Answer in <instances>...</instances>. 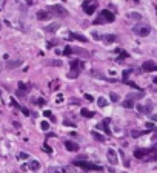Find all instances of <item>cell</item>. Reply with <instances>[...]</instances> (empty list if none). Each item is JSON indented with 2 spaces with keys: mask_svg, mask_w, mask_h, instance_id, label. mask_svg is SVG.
<instances>
[{
  "mask_svg": "<svg viewBox=\"0 0 157 173\" xmlns=\"http://www.w3.org/2000/svg\"><path fill=\"white\" fill-rule=\"evenodd\" d=\"M68 77H70V79H77V77H79V71L71 70V71H70V74H68Z\"/></svg>",
  "mask_w": 157,
  "mask_h": 173,
  "instance_id": "d6986e66",
  "label": "cell"
},
{
  "mask_svg": "<svg viewBox=\"0 0 157 173\" xmlns=\"http://www.w3.org/2000/svg\"><path fill=\"white\" fill-rule=\"evenodd\" d=\"M92 37H94L95 40H100V39H102V37H100V34H99V33H92Z\"/></svg>",
  "mask_w": 157,
  "mask_h": 173,
  "instance_id": "e575fe53",
  "label": "cell"
},
{
  "mask_svg": "<svg viewBox=\"0 0 157 173\" xmlns=\"http://www.w3.org/2000/svg\"><path fill=\"white\" fill-rule=\"evenodd\" d=\"M29 170H32V172H37L39 169H40V162L39 161H29Z\"/></svg>",
  "mask_w": 157,
  "mask_h": 173,
  "instance_id": "4fadbf2b",
  "label": "cell"
},
{
  "mask_svg": "<svg viewBox=\"0 0 157 173\" xmlns=\"http://www.w3.org/2000/svg\"><path fill=\"white\" fill-rule=\"evenodd\" d=\"M129 17H131V19H135V20H140V14H135V12H131V14H129Z\"/></svg>",
  "mask_w": 157,
  "mask_h": 173,
  "instance_id": "4316f807",
  "label": "cell"
},
{
  "mask_svg": "<svg viewBox=\"0 0 157 173\" xmlns=\"http://www.w3.org/2000/svg\"><path fill=\"white\" fill-rule=\"evenodd\" d=\"M110 22H114V14L108 9H103L102 12H99L97 19L94 20V25H102V23H110Z\"/></svg>",
  "mask_w": 157,
  "mask_h": 173,
  "instance_id": "6da1fadb",
  "label": "cell"
},
{
  "mask_svg": "<svg viewBox=\"0 0 157 173\" xmlns=\"http://www.w3.org/2000/svg\"><path fill=\"white\" fill-rule=\"evenodd\" d=\"M72 53L79 54V56H83V57H88V56H90V54H88L86 51H83L82 48H72Z\"/></svg>",
  "mask_w": 157,
  "mask_h": 173,
  "instance_id": "9a60e30c",
  "label": "cell"
},
{
  "mask_svg": "<svg viewBox=\"0 0 157 173\" xmlns=\"http://www.w3.org/2000/svg\"><path fill=\"white\" fill-rule=\"evenodd\" d=\"M56 102H57V104H62V102H63V96H62V94H59V96H57V99H56Z\"/></svg>",
  "mask_w": 157,
  "mask_h": 173,
  "instance_id": "1f68e13d",
  "label": "cell"
},
{
  "mask_svg": "<svg viewBox=\"0 0 157 173\" xmlns=\"http://www.w3.org/2000/svg\"><path fill=\"white\" fill-rule=\"evenodd\" d=\"M59 88V80H54L51 84V90H57Z\"/></svg>",
  "mask_w": 157,
  "mask_h": 173,
  "instance_id": "484cf974",
  "label": "cell"
},
{
  "mask_svg": "<svg viewBox=\"0 0 157 173\" xmlns=\"http://www.w3.org/2000/svg\"><path fill=\"white\" fill-rule=\"evenodd\" d=\"M0 96H2V91H0Z\"/></svg>",
  "mask_w": 157,
  "mask_h": 173,
  "instance_id": "ab89813d",
  "label": "cell"
},
{
  "mask_svg": "<svg viewBox=\"0 0 157 173\" xmlns=\"http://www.w3.org/2000/svg\"><path fill=\"white\" fill-rule=\"evenodd\" d=\"M110 98H111L113 102H117V101H119V96L115 94V93H110Z\"/></svg>",
  "mask_w": 157,
  "mask_h": 173,
  "instance_id": "cb8c5ba5",
  "label": "cell"
},
{
  "mask_svg": "<svg viewBox=\"0 0 157 173\" xmlns=\"http://www.w3.org/2000/svg\"><path fill=\"white\" fill-rule=\"evenodd\" d=\"M106 158H108V161H110V164L111 165H117V162H119V158H117V153L113 150V148H110L106 151Z\"/></svg>",
  "mask_w": 157,
  "mask_h": 173,
  "instance_id": "8992f818",
  "label": "cell"
},
{
  "mask_svg": "<svg viewBox=\"0 0 157 173\" xmlns=\"http://www.w3.org/2000/svg\"><path fill=\"white\" fill-rule=\"evenodd\" d=\"M70 39H77V40H80V42H86V37L82 36V34H77V33H71Z\"/></svg>",
  "mask_w": 157,
  "mask_h": 173,
  "instance_id": "7c38bea8",
  "label": "cell"
},
{
  "mask_svg": "<svg viewBox=\"0 0 157 173\" xmlns=\"http://www.w3.org/2000/svg\"><path fill=\"white\" fill-rule=\"evenodd\" d=\"M123 107H126V108H131V107H133V99H126V101L123 102Z\"/></svg>",
  "mask_w": 157,
  "mask_h": 173,
  "instance_id": "7402d4cb",
  "label": "cell"
},
{
  "mask_svg": "<svg viewBox=\"0 0 157 173\" xmlns=\"http://www.w3.org/2000/svg\"><path fill=\"white\" fill-rule=\"evenodd\" d=\"M20 111H22L25 116H29V111H28V110H26V108H22V107H20Z\"/></svg>",
  "mask_w": 157,
  "mask_h": 173,
  "instance_id": "836d02e7",
  "label": "cell"
},
{
  "mask_svg": "<svg viewBox=\"0 0 157 173\" xmlns=\"http://www.w3.org/2000/svg\"><path fill=\"white\" fill-rule=\"evenodd\" d=\"M3 70V65H2V62H0V71H2Z\"/></svg>",
  "mask_w": 157,
  "mask_h": 173,
  "instance_id": "74e56055",
  "label": "cell"
},
{
  "mask_svg": "<svg viewBox=\"0 0 157 173\" xmlns=\"http://www.w3.org/2000/svg\"><path fill=\"white\" fill-rule=\"evenodd\" d=\"M128 76H129V71H125V73H123V77L126 79V77H128Z\"/></svg>",
  "mask_w": 157,
  "mask_h": 173,
  "instance_id": "8d00e7d4",
  "label": "cell"
},
{
  "mask_svg": "<svg viewBox=\"0 0 157 173\" xmlns=\"http://www.w3.org/2000/svg\"><path fill=\"white\" fill-rule=\"evenodd\" d=\"M134 33L139 34V36H142V37H145V36H148V34L151 33V26L149 25H135L134 26Z\"/></svg>",
  "mask_w": 157,
  "mask_h": 173,
  "instance_id": "3957f363",
  "label": "cell"
},
{
  "mask_svg": "<svg viewBox=\"0 0 157 173\" xmlns=\"http://www.w3.org/2000/svg\"><path fill=\"white\" fill-rule=\"evenodd\" d=\"M97 105H99V107H102V108H105V107L108 105V101H106L105 98H102V96H100V98H97Z\"/></svg>",
  "mask_w": 157,
  "mask_h": 173,
  "instance_id": "ac0fdd59",
  "label": "cell"
},
{
  "mask_svg": "<svg viewBox=\"0 0 157 173\" xmlns=\"http://www.w3.org/2000/svg\"><path fill=\"white\" fill-rule=\"evenodd\" d=\"M97 9V0H85L83 2V11L88 16H91Z\"/></svg>",
  "mask_w": 157,
  "mask_h": 173,
  "instance_id": "7a4b0ae2",
  "label": "cell"
},
{
  "mask_svg": "<svg viewBox=\"0 0 157 173\" xmlns=\"http://www.w3.org/2000/svg\"><path fill=\"white\" fill-rule=\"evenodd\" d=\"M148 151H149V150H146V148H142V150H135V151H134V156L140 159V158H143V156H146V155H148Z\"/></svg>",
  "mask_w": 157,
  "mask_h": 173,
  "instance_id": "8fae6325",
  "label": "cell"
},
{
  "mask_svg": "<svg viewBox=\"0 0 157 173\" xmlns=\"http://www.w3.org/2000/svg\"><path fill=\"white\" fill-rule=\"evenodd\" d=\"M48 11H56V14L60 16V17H66L68 16V11L63 8V6H60V5H52L48 8Z\"/></svg>",
  "mask_w": 157,
  "mask_h": 173,
  "instance_id": "5b68a950",
  "label": "cell"
},
{
  "mask_svg": "<svg viewBox=\"0 0 157 173\" xmlns=\"http://www.w3.org/2000/svg\"><path fill=\"white\" fill-rule=\"evenodd\" d=\"M57 28H59V25H57V23H54V25H51V26H48V28H46V30H48V31H49V33H52V31H56Z\"/></svg>",
  "mask_w": 157,
  "mask_h": 173,
  "instance_id": "603a6c76",
  "label": "cell"
},
{
  "mask_svg": "<svg viewBox=\"0 0 157 173\" xmlns=\"http://www.w3.org/2000/svg\"><path fill=\"white\" fill-rule=\"evenodd\" d=\"M157 70V65H156V62L154 60H146L145 64H143V71H146V73H153Z\"/></svg>",
  "mask_w": 157,
  "mask_h": 173,
  "instance_id": "52a82bcc",
  "label": "cell"
},
{
  "mask_svg": "<svg viewBox=\"0 0 157 173\" xmlns=\"http://www.w3.org/2000/svg\"><path fill=\"white\" fill-rule=\"evenodd\" d=\"M49 64L51 65H56V67H62V62H57V60H51Z\"/></svg>",
  "mask_w": 157,
  "mask_h": 173,
  "instance_id": "f546056e",
  "label": "cell"
},
{
  "mask_svg": "<svg viewBox=\"0 0 157 173\" xmlns=\"http://www.w3.org/2000/svg\"><path fill=\"white\" fill-rule=\"evenodd\" d=\"M103 42L105 43H113V42H115V36H114V34H106L105 39H103Z\"/></svg>",
  "mask_w": 157,
  "mask_h": 173,
  "instance_id": "2e32d148",
  "label": "cell"
},
{
  "mask_svg": "<svg viewBox=\"0 0 157 173\" xmlns=\"http://www.w3.org/2000/svg\"><path fill=\"white\" fill-rule=\"evenodd\" d=\"M83 62H80V60H72L71 62V70H76V71H82V70H83Z\"/></svg>",
  "mask_w": 157,
  "mask_h": 173,
  "instance_id": "9c48e42d",
  "label": "cell"
},
{
  "mask_svg": "<svg viewBox=\"0 0 157 173\" xmlns=\"http://www.w3.org/2000/svg\"><path fill=\"white\" fill-rule=\"evenodd\" d=\"M92 136L95 138V139H99V141H103V139H105V138L102 136L100 133H97V131H92Z\"/></svg>",
  "mask_w": 157,
  "mask_h": 173,
  "instance_id": "44dd1931",
  "label": "cell"
},
{
  "mask_svg": "<svg viewBox=\"0 0 157 173\" xmlns=\"http://www.w3.org/2000/svg\"><path fill=\"white\" fill-rule=\"evenodd\" d=\"M63 53L66 54V56H70V54L72 53V48H71V46H66V48H65V51H63Z\"/></svg>",
  "mask_w": 157,
  "mask_h": 173,
  "instance_id": "83f0119b",
  "label": "cell"
},
{
  "mask_svg": "<svg viewBox=\"0 0 157 173\" xmlns=\"http://www.w3.org/2000/svg\"><path fill=\"white\" fill-rule=\"evenodd\" d=\"M85 99H86V101H90V102H92V101H94V98H92L91 94H85Z\"/></svg>",
  "mask_w": 157,
  "mask_h": 173,
  "instance_id": "d590c367",
  "label": "cell"
},
{
  "mask_svg": "<svg viewBox=\"0 0 157 173\" xmlns=\"http://www.w3.org/2000/svg\"><path fill=\"white\" fill-rule=\"evenodd\" d=\"M37 19L39 20H48V19H51V12L45 11V9H40V11H37Z\"/></svg>",
  "mask_w": 157,
  "mask_h": 173,
  "instance_id": "ba28073f",
  "label": "cell"
},
{
  "mask_svg": "<svg viewBox=\"0 0 157 173\" xmlns=\"http://www.w3.org/2000/svg\"><path fill=\"white\" fill-rule=\"evenodd\" d=\"M43 114H45L46 117H49V119H52V121H54V117H52V114H51L49 110H48V111H43Z\"/></svg>",
  "mask_w": 157,
  "mask_h": 173,
  "instance_id": "4dcf8cb0",
  "label": "cell"
},
{
  "mask_svg": "<svg viewBox=\"0 0 157 173\" xmlns=\"http://www.w3.org/2000/svg\"><path fill=\"white\" fill-rule=\"evenodd\" d=\"M43 150L46 151V153H52V148H51L48 144H43Z\"/></svg>",
  "mask_w": 157,
  "mask_h": 173,
  "instance_id": "d4e9b609",
  "label": "cell"
},
{
  "mask_svg": "<svg viewBox=\"0 0 157 173\" xmlns=\"http://www.w3.org/2000/svg\"><path fill=\"white\" fill-rule=\"evenodd\" d=\"M74 164L79 165V167H82V169H88V170H102V167H99V165L90 164V162H86V161H80V159L74 161Z\"/></svg>",
  "mask_w": 157,
  "mask_h": 173,
  "instance_id": "277c9868",
  "label": "cell"
},
{
  "mask_svg": "<svg viewBox=\"0 0 157 173\" xmlns=\"http://www.w3.org/2000/svg\"><path fill=\"white\" fill-rule=\"evenodd\" d=\"M19 158H20V159H28L29 156H28V153H20V155H19Z\"/></svg>",
  "mask_w": 157,
  "mask_h": 173,
  "instance_id": "d6a6232c",
  "label": "cell"
},
{
  "mask_svg": "<svg viewBox=\"0 0 157 173\" xmlns=\"http://www.w3.org/2000/svg\"><path fill=\"white\" fill-rule=\"evenodd\" d=\"M40 128H42V130H48V128H49V124H48V121H43V122H40Z\"/></svg>",
  "mask_w": 157,
  "mask_h": 173,
  "instance_id": "ffe728a7",
  "label": "cell"
},
{
  "mask_svg": "<svg viewBox=\"0 0 157 173\" xmlns=\"http://www.w3.org/2000/svg\"><path fill=\"white\" fill-rule=\"evenodd\" d=\"M80 114L83 116V117H88V119H90V117H92V116H94V111H91V110H88V108H82Z\"/></svg>",
  "mask_w": 157,
  "mask_h": 173,
  "instance_id": "5bb4252c",
  "label": "cell"
},
{
  "mask_svg": "<svg viewBox=\"0 0 157 173\" xmlns=\"http://www.w3.org/2000/svg\"><path fill=\"white\" fill-rule=\"evenodd\" d=\"M20 65H22V60H12V62H8V64H6L8 68H17Z\"/></svg>",
  "mask_w": 157,
  "mask_h": 173,
  "instance_id": "e0dca14e",
  "label": "cell"
},
{
  "mask_svg": "<svg viewBox=\"0 0 157 173\" xmlns=\"http://www.w3.org/2000/svg\"><path fill=\"white\" fill-rule=\"evenodd\" d=\"M65 147H66V150H70V151H79V145L76 142H72V141H66Z\"/></svg>",
  "mask_w": 157,
  "mask_h": 173,
  "instance_id": "30bf717a",
  "label": "cell"
},
{
  "mask_svg": "<svg viewBox=\"0 0 157 173\" xmlns=\"http://www.w3.org/2000/svg\"><path fill=\"white\" fill-rule=\"evenodd\" d=\"M131 135H133V138H139L142 133H140V131H137V130H133V131H131Z\"/></svg>",
  "mask_w": 157,
  "mask_h": 173,
  "instance_id": "f1b7e54d",
  "label": "cell"
},
{
  "mask_svg": "<svg viewBox=\"0 0 157 173\" xmlns=\"http://www.w3.org/2000/svg\"><path fill=\"white\" fill-rule=\"evenodd\" d=\"M133 2H134V3H139V0H133Z\"/></svg>",
  "mask_w": 157,
  "mask_h": 173,
  "instance_id": "f35d334b",
  "label": "cell"
}]
</instances>
